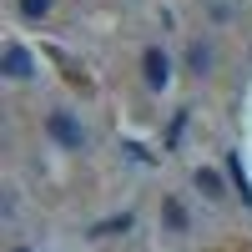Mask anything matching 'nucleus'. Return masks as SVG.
<instances>
[{"mask_svg": "<svg viewBox=\"0 0 252 252\" xmlns=\"http://www.w3.org/2000/svg\"><path fill=\"white\" fill-rule=\"evenodd\" d=\"M46 131L56 146H66V152H86V126H81L71 111H51L46 116Z\"/></svg>", "mask_w": 252, "mask_h": 252, "instance_id": "nucleus-1", "label": "nucleus"}, {"mask_svg": "<svg viewBox=\"0 0 252 252\" xmlns=\"http://www.w3.org/2000/svg\"><path fill=\"white\" fill-rule=\"evenodd\" d=\"M141 81H146L152 91H161L166 81H172V61H166L161 46H146V51H141Z\"/></svg>", "mask_w": 252, "mask_h": 252, "instance_id": "nucleus-2", "label": "nucleus"}, {"mask_svg": "<svg viewBox=\"0 0 252 252\" xmlns=\"http://www.w3.org/2000/svg\"><path fill=\"white\" fill-rule=\"evenodd\" d=\"M5 76H10V81L35 76V61H31V51L20 46V40H10V46H5Z\"/></svg>", "mask_w": 252, "mask_h": 252, "instance_id": "nucleus-3", "label": "nucleus"}, {"mask_svg": "<svg viewBox=\"0 0 252 252\" xmlns=\"http://www.w3.org/2000/svg\"><path fill=\"white\" fill-rule=\"evenodd\" d=\"M187 66H192L197 76H207V71H212V46H202V40H197V46L187 51Z\"/></svg>", "mask_w": 252, "mask_h": 252, "instance_id": "nucleus-4", "label": "nucleus"}, {"mask_svg": "<svg viewBox=\"0 0 252 252\" xmlns=\"http://www.w3.org/2000/svg\"><path fill=\"white\" fill-rule=\"evenodd\" d=\"M121 232H131V217H126V212H121V217H106V222H96L91 237H121Z\"/></svg>", "mask_w": 252, "mask_h": 252, "instance_id": "nucleus-5", "label": "nucleus"}, {"mask_svg": "<svg viewBox=\"0 0 252 252\" xmlns=\"http://www.w3.org/2000/svg\"><path fill=\"white\" fill-rule=\"evenodd\" d=\"M197 187H202V197H212V202H222L227 192H222V177L217 172H197Z\"/></svg>", "mask_w": 252, "mask_h": 252, "instance_id": "nucleus-6", "label": "nucleus"}, {"mask_svg": "<svg viewBox=\"0 0 252 252\" xmlns=\"http://www.w3.org/2000/svg\"><path fill=\"white\" fill-rule=\"evenodd\" d=\"M15 5H20V15H26V20H46L56 0H15Z\"/></svg>", "mask_w": 252, "mask_h": 252, "instance_id": "nucleus-7", "label": "nucleus"}, {"mask_svg": "<svg viewBox=\"0 0 252 252\" xmlns=\"http://www.w3.org/2000/svg\"><path fill=\"white\" fill-rule=\"evenodd\" d=\"M227 172H232V182L242 187V197H252V187H247V172H242V157H237V152L227 157Z\"/></svg>", "mask_w": 252, "mask_h": 252, "instance_id": "nucleus-8", "label": "nucleus"}, {"mask_svg": "<svg viewBox=\"0 0 252 252\" xmlns=\"http://www.w3.org/2000/svg\"><path fill=\"white\" fill-rule=\"evenodd\" d=\"M166 222H172L177 232H187V212H182V202H166Z\"/></svg>", "mask_w": 252, "mask_h": 252, "instance_id": "nucleus-9", "label": "nucleus"}, {"mask_svg": "<svg viewBox=\"0 0 252 252\" xmlns=\"http://www.w3.org/2000/svg\"><path fill=\"white\" fill-rule=\"evenodd\" d=\"M15 252H31V247H15Z\"/></svg>", "mask_w": 252, "mask_h": 252, "instance_id": "nucleus-10", "label": "nucleus"}]
</instances>
